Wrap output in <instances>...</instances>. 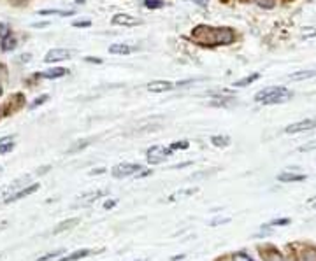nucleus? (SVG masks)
Instances as JSON below:
<instances>
[{
  "mask_svg": "<svg viewBox=\"0 0 316 261\" xmlns=\"http://www.w3.org/2000/svg\"><path fill=\"white\" fill-rule=\"evenodd\" d=\"M193 40L202 46H229L236 40V34L229 27H207L198 25L192 32Z\"/></svg>",
  "mask_w": 316,
  "mask_h": 261,
  "instance_id": "f257e3e1",
  "label": "nucleus"
},
{
  "mask_svg": "<svg viewBox=\"0 0 316 261\" xmlns=\"http://www.w3.org/2000/svg\"><path fill=\"white\" fill-rule=\"evenodd\" d=\"M293 97V93L290 90L283 86H269L260 90L258 93L255 95V100L258 104L264 105H273V104H283V102H288L290 98Z\"/></svg>",
  "mask_w": 316,
  "mask_h": 261,
  "instance_id": "f03ea898",
  "label": "nucleus"
},
{
  "mask_svg": "<svg viewBox=\"0 0 316 261\" xmlns=\"http://www.w3.org/2000/svg\"><path fill=\"white\" fill-rule=\"evenodd\" d=\"M171 153H172L171 148H165V146H153V148L148 149L146 158H148L149 165H160L171 156Z\"/></svg>",
  "mask_w": 316,
  "mask_h": 261,
  "instance_id": "7ed1b4c3",
  "label": "nucleus"
},
{
  "mask_svg": "<svg viewBox=\"0 0 316 261\" xmlns=\"http://www.w3.org/2000/svg\"><path fill=\"white\" fill-rule=\"evenodd\" d=\"M141 170H142V165H139V163H120L113 168L111 174L115 175L116 179H123V177H128V175L139 174Z\"/></svg>",
  "mask_w": 316,
  "mask_h": 261,
  "instance_id": "20e7f679",
  "label": "nucleus"
},
{
  "mask_svg": "<svg viewBox=\"0 0 316 261\" xmlns=\"http://www.w3.org/2000/svg\"><path fill=\"white\" fill-rule=\"evenodd\" d=\"M316 128V117H311V119H302L297 121V123L286 126V134H300V132H307V130H314Z\"/></svg>",
  "mask_w": 316,
  "mask_h": 261,
  "instance_id": "39448f33",
  "label": "nucleus"
},
{
  "mask_svg": "<svg viewBox=\"0 0 316 261\" xmlns=\"http://www.w3.org/2000/svg\"><path fill=\"white\" fill-rule=\"evenodd\" d=\"M260 256H262L264 261H292L290 258H286V256H283L276 247H273V245L260 247Z\"/></svg>",
  "mask_w": 316,
  "mask_h": 261,
  "instance_id": "423d86ee",
  "label": "nucleus"
},
{
  "mask_svg": "<svg viewBox=\"0 0 316 261\" xmlns=\"http://www.w3.org/2000/svg\"><path fill=\"white\" fill-rule=\"evenodd\" d=\"M67 58H71V51L62 49V47H55V49L47 51V54L44 56V61L46 63H55V61L67 60Z\"/></svg>",
  "mask_w": 316,
  "mask_h": 261,
  "instance_id": "0eeeda50",
  "label": "nucleus"
},
{
  "mask_svg": "<svg viewBox=\"0 0 316 261\" xmlns=\"http://www.w3.org/2000/svg\"><path fill=\"white\" fill-rule=\"evenodd\" d=\"M113 23L115 25H120V27H137V25H141L142 21L139 20V18H134L132 14H115V18H113Z\"/></svg>",
  "mask_w": 316,
  "mask_h": 261,
  "instance_id": "6e6552de",
  "label": "nucleus"
},
{
  "mask_svg": "<svg viewBox=\"0 0 316 261\" xmlns=\"http://www.w3.org/2000/svg\"><path fill=\"white\" fill-rule=\"evenodd\" d=\"M39 189V182H34V184H30V186H27V187H23V189H20V191H16L14 194H9V197L6 198V204H11V202H16V200H21V198H25V197H28V194H32V193H35V191Z\"/></svg>",
  "mask_w": 316,
  "mask_h": 261,
  "instance_id": "1a4fd4ad",
  "label": "nucleus"
},
{
  "mask_svg": "<svg viewBox=\"0 0 316 261\" xmlns=\"http://www.w3.org/2000/svg\"><path fill=\"white\" fill-rule=\"evenodd\" d=\"M172 88L176 86L171 81H153L148 84V91H151V93H165V91H171Z\"/></svg>",
  "mask_w": 316,
  "mask_h": 261,
  "instance_id": "9d476101",
  "label": "nucleus"
},
{
  "mask_svg": "<svg viewBox=\"0 0 316 261\" xmlns=\"http://www.w3.org/2000/svg\"><path fill=\"white\" fill-rule=\"evenodd\" d=\"M25 104V98L21 93H16L13 95V98H11L9 102H7V109H6V114H13L16 112L18 109H21V105Z\"/></svg>",
  "mask_w": 316,
  "mask_h": 261,
  "instance_id": "9b49d317",
  "label": "nucleus"
},
{
  "mask_svg": "<svg viewBox=\"0 0 316 261\" xmlns=\"http://www.w3.org/2000/svg\"><path fill=\"white\" fill-rule=\"evenodd\" d=\"M304 179H306L304 174H292V172H285V174L278 175L279 182H299V181H304Z\"/></svg>",
  "mask_w": 316,
  "mask_h": 261,
  "instance_id": "f8f14e48",
  "label": "nucleus"
},
{
  "mask_svg": "<svg viewBox=\"0 0 316 261\" xmlns=\"http://www.w3.org/2000/svg\"><path fill=\"white\" fill-rule=\"evenodd\" d=\"M79 221H81L79 218H71V219H67V221H62V223L58 224V226L53 230V233H55V235H58V233H62V231H65V230H71V228H74L76 224H79Z\"/></svg>",
  "mask_w": 316,
  "mask_h": 261,
  "instance_id": "ddd939ff",
  "label": "nucleus"
},
{
  "mask_svg": "<svg viewBox=\"0 0 316 261\" xmlns=\"http://www.w3.org/2000/svg\"><path fill=\"white\" fill-rule=\"evenodd\" d=\"M67 74V69L64 67H55V69H49V71L42 72L40 77H46V79H58V77H64Z\"/></svg>",
  "mask_w": 316,
  "mask_h": 261,
  "instance_id": "4468645a",
  "label": "nucleus"
},
{
  "mask_svg": "<svg viewBox=\"0 0 316 261\" xmlns=\"http://www.w3.org/2000/svg\"><path fill=\"white\" fill-rule=\"evenodd\" d=\"M90 254H93V251H90V249H79V251H74L72 254L62 258L60 261H78V259L86 258V256H90Z\"/></svg>",
  "mask_w": 316,
  "mask_h": 261,
  "instance_id": "2eb2a0df",
  "label": "nucleus"
},
{
  "mask_svg": "<svg viewBox=\"0 0 316 261\" xmlns=\"http://www.w3.org/2000/svg\"><path fill=\"white\" fill-rule=\"evenodd\" d=\"M134 51V47L128 46V44H113L109 46V53L113 54H130Z\"/></svg>",
  "mask_w": 316,
  "mask_h": 261,
  "instance_id": "dca6fc26",
  "label": "nucleus"
},
{
  "mask_svg": "<svg viewBox=\"0 0 316 261\" xmlns=\"http://www.w3.org/2000/svg\"><path fill=\"white\" fill-rule=\"evenodd\" d=\"M18 46V40L13 37V35H7V37L2 39V44H0V47H2V51H6V53H9V51L16 49Z\"/></svg>",
  "mask_w": 316,
  "mask_h": 261,
  "instance_id": "f3484780",
  "label": "nucleus"
},
{
  "mask_svg": "<svg viewBox=\"0 0 316 261\" xmlns=\"http://www.w3.org/2000/svg\"><path fill=\"white\" fill-rule=\"evenodd\" d=\"M40 16H71L74 11H62V9H42L39 11Z\"/></svg>",
  "mask_w": 316,
  "mask_h": 261,
  "instance_id": "a211bd4d",
  "label": "nucleus"
},
{
  "mask_svg": "<svg viewBox=\"0 0 316 261\" xmlns=\"http://www.w3.org/2000/svg\"><path fill=\"white\" fill-rule=\"evenodd\" d=\"M299 261H316V249L306 247L299 252Z\"/></svg>",
  "mask_w": 316,
  "mask_h": 261,
  "instance_id": "6ab92c4d",
  "label": "nucleus"
},
{
  "mask_svg": "<svg viewBox=\"0 0 316 261\" xmlns=\"http://www.w3.org/2000/svg\"><path fill=\"white\" fill-rule=\"evenodd\" d=\"M258 77H260V74H258V72H255V74H251V76H246L244 79L236 81V83H234V86H236V88H244V86H248V84L255 83Z\"/></svg>",
  "mask_w": 316,
  "mask_h": 261,
  "instance_id": "aec40b11",
  "label": "nucleus"
},
{
  "mask_svg": "<svg viewBox=\"0 0 316 261\" xmlns=\"http://www.w3.org/2000/svg\"><path fill=\"white\" fill-rule=\"evenodd\" d=\"M211 144L216 146V148H227L230 144V137H227V135H215L211 139Z\"/></svg>",
  "mask_w": 316,
  "mask_h": 261,
  "instance_id": "412c9836",
  "label": "nucleus"
},
{
  "mask_svg": "<svg viewBox=\"0 0 316 261\" xmlns=\"http://www.w3.org/2000/svg\"><path fill=\"white\" fill-rule=\"evenodd\" d=\"M316 76V71H300V72H293V74H290L288 77L292 81H300V79H309V77H314Z\"/></svg>",
  "mask_w": 316,
  "mask_h": 261,
  "instance_id": "4be33fe9",
  "label": "nucleus"
},
{
  "mask_svg": "<svg viewBox=\"0 0 316 261\" xmlns=\"http://www.w3.org/2000/svg\"><path fill=\"white\" fill-rule=\"evenodd\" d=\"M90 144H91L90 139H86V141H83V142H76L71 149H67V154H74V153H78V151H83L86 146H90Z\"/></svg>",
  "mask_w": 316,
  "mask_h": 261,
  "instance_id": "5701e85b",
  "label": "nucleus"
},
{
  "mask_svg": "<svg viewBox=\"0 0 316 261\" xmlns=\"http://www.w3.org/2000/svg\"><path fill=\"white\" fill-rule=\"evenodd\" d=\"M144 6L148 9H162L165 6V2L164 0H144Z\"/></svg>",
  "mask_w": 316,
  "mask_h": 261,
  "instance_id": "b1692460",
  "label": "nucleus"
},
{
  "mask_svg": "<svg viewBox=\"0 0 316 261\" xmlns=\"http://www.w3.org/2000/svg\"><path fill=\"white\" fill-rule=\"evenodd\" d=\"M297 151H299V153H311V151H316V141H311V142H306V144L299 146Z\"/></svg>",
  "mask_w": 316,
  "mask_h": 261,
  "instance_id": "393cba45",
  "label": "nucleus"
},
{
  "mask_svg": "<svg viewBox=\"0 0 316 261\" xmlns=\"http://www.w3.org/2000/svg\"><path fill=\"white\" fill-rule=\"evenodd\" d=\"M64 249H60V251H53V252H47V254L40 256V258H37V261H47V259H53V258H58V256L64 254Z\"/></svg>",
  "mask_w": 316,
  "mask_h": 261,
  "instance_id": "a878e982",
  "label": "nucleus"
},
{
  "mask_svg": "<svg viewBox=\"0 0 316 261\" xmlns=\"http://www.w3.org/2000/svg\"><path fill=\"white\" fill-rule=\"evenodd\" d=\"M256 6L262 7V9H273L276 6V0H255Z\"/></svg>",
  "mask_w": 316,
  "mask_h": 261,
  "instance_id": "bb28decb",
  "label": "nucleus"
},
{
  "mask_svg": "<svg viewBox=\"0 0 316 261\" xmlns=\"http://www.w3.org/2000/svg\"><path fill=\"white\" fill-rule=\"evenodd\" d=\"M213 174H216V168L215 170H205V172H197V174H193L190 179H193V181H197V179H202V177H209V175H213Z\"/></svg>",
  "mask_w": 316,
  "mask_h": 261,
  "instance_id": "cd10ccee",
  "label": "nucleus"
},
{
  "mask_svg": "<svg viewBox=\"0 0 316 261\" xmlns=\"http://www.w3.org/2000/svg\"><path fill=\"white\" fill-rule=\"evenodd\" d=\"M286 224H290V219L281 218V219H274V221H271L267 226H286Z\"/></svg>",
  "mask_w": 316,
  "mask_h": 261,
  "instance_id": "c85d7f7f",
  "label": "nucleus"
},
{
  "mask_svg": "<svg viewBox=\"0 0 316 261\" xmlns=\"http://www.w3.org/2000/svg\"><path fill=\"white\" fill-rule=\"evenodd\" d=\"M7 35H11V28L7 23H0V39L7 37Z\"/></svg>",
  "mask_w": 316,
  "mask_h": 261,
  "instance_id": "c756f323",
  "label": "nucleus"
},
{
  "mask_svg": "<svg viewBox=\"0 0 316 261\" xmlns=\"http://www.w3.org/2000/svg\"><path fill=\"white\" fill-rule=\"evenodd\" d=\"M14 149V144L13 142H4V144H0V154H6L9 153V151Z\"/></svg>",
  "mask_w": 316,
  "mask_h": 261,
  "instance_id": "7c9ffc66",
  "label": "nucleus"
},
{
  "mask_svg": "<svg viewBox=\"0 0 316 261\" xmlns=\"http://www.w3.org/2000/svg\"><path fill=\"white\" fill-rule=\"evenodd\" d=\"M197 191H198L197 187H193V189H185V191H179V193L172 194V198H171V200H174V198H178V197H185V194H195Z\"/></svg>",
  "mask_w": 316,
  "mask_h": 261,
  "instance_id": "2f4dec72",
  "label": "nucleus"
},
{
  "mask_svg": "<svg viewBox=\"0 0 316 261\" xmlns=\"http://www.w3.org/2000/svg\"><path fill=\"white\" fill-rule=\"evenodd\" d=\"M47 98H49V95H42V97H39L37 100L34 102V104L30 105L32 109H35V107H39L40 104H44V102H47Z\"/></svg>",
  "mask_w": 316,
  "mask_h": 261,
  "instance_id": "473e14b6",
  "label": "nucleus"
},
{
  "mask_svg": "<svg viewBox=\"0 0 316 261\" xmlns=\"http://www.w3.org/2000/svg\"><path fill=\"white\" fill-rule=\"evenodd\" d=\"M230 223V218H218V219H213L211 226H220V224H227Z\"/></svg>",
  "mask_w": 316,
  "mask_h": 261,
  "instance_id": "72a5a7b5",
  "label": "nucleus"
},
{
  "mask_svg": "<svg viewBox=\"0 0 316 261\" xmlns=\"http://www.w3.org/2000/svg\"><path fill=\"white\" fill-rule=\"evenodd\" d=\"M188 142L183 141V142H174V144L171 146V149H188Z\"/></svg>",
  "mask_w": 316,
  "mask_h": 261,
  "instance_id": "f704fd0d",
  "label": "nucleus"
},
{
  "mask_svg": "<svg viewBox=\"0 0 316 261\" xmlns=\"http://www.w3.org/2000/svg\"><path fill=\"white\" fill-rule=\"evenodd\" d=\"M91 25V21H88V20H84V21H74V27L76 28H86V27H90Z\"/></svg>",
  "mask_w": 316,
  "mask_h": 261,
  "instance_id": "c9c22d12",
  "label": "nucleus"
},
{
  "mask_svg": "<svg viewBox=\"0 0 316 261\" xmlns=\"http://www.w3.org/2000/svg\"><path fill=\"white\" fill-rule=\"evenodd\" d=\"M186 2H193V4H197V6H200V7H207L209 0H186Z\"/></svg>",
  "mask_w": 316,
  "mask_h": 261,
  "instance_id": "e433bc0d",
  "label": "nucleus"
},
{
  "mask_svg": "<svg viewBox=\"0 0 316 261\" xmlns=\"http://www.w3.org/2000/svg\"><path fill=\"white\" fill-rule=\"evenodd\" d=\"M115 205H116V200H108L104 204V209H106V211H111V209L115 207Z\"/></svg>",
  "mask_w": 316,
  "mask_h": 261,
  "instance_id": "4c0bfd02",
  "label": "nucleus"
},
{
  "mask_svg": "<svg viewBox=\"0 0 316 261\" xmlns=\"http://www.w3.org/2000/svg\"><path fill=\"white\" fill-rule=\"evenodd\" d=\"M314 34H316L314 30H307V32L304 30V32H302V37H311V35H314Z\"/></svg>",
  "mask_w": 316,
  "mask_h": 261,
  "instance_id": "58836bf2",
  "label": "nucleus"
},
{
  "mask_svg": "<svg viewBox=\"0 0 316 261\" xmlns=\"http://www.w3.org/2000/svg\"><path fill=\"white\" fill-rule=\"evenodd\" d=\"M104 172H106V168H98V170H91L90 174L95 175V174H104Z\"/></svg>",
  "mask_w": 316,
  "mask_h": 261,
  "instance_id": "ea45409f",
  "label": "nucleus"
},
{
  "mask_svg": "<svg viewBox=\"0 0 316 261\" xmlns=\"http://www.w3.org/2000/svg\"><path fill=\"white\" fill-rule=\"evenodd\" d=\"M35 28H42V27H47V23H39V25H34Z\"/></svg>",
  "mask_w": 316,
  "mask_h": 261,
  "instance_id": "a19ab883",
  "label": "nucleus"
},
{
  "mask_svg": "<svg viewBox=\"0 0 316 261\" xmlns=\"http://www.w3.org/2000/svg\"><path fill=\"white\" fill-rule=\"evenodd\" d=\"M244 261H253V259H251V258H248V256L244 254Z\"/></svg>",
  "mask_w": 316,
  "mask_h": 261,
  "instance_id": "79ce46f5",
  "label": "nucleus"
},
{
  "mask_svg": "<svg viewBox=\"0 0 316 261\" xmlns=\"http://www.w3.org/2000/svg\"><path fill=\"white\" fill-rule=\"evenodd\" d=\"M0 95H2V84H0Z\"/></svg>",
  "mask_w": 316,
  "mask_h": 261,
  "instance_id": "37998d69",
  "label": "nucleus"
},
{
  "mask_svg": "<svg viewBox=\"0 0 316 261\" xmlns=\"http://www.w3.org/2000/svg\"><path fill=\"white\" fill-rule=\"evenodd\" d=\"M0 258H2V254H0Z\"/></svg>",
  "mask_w": 316,
  "mask_h": 261,
  "instance_id": "c03bdc74",
  "label": "nucleus"
},
{
  "mask_svg": "<svg viewBox=\"0 0 316 261\" xmlns=\"http://www.w3.org/2000/svg\"><path fill=\"white\" fill-rule=\"evenodd\" d=\"M0 112H2V109H0Z\"/></svg>",
  "mask_w": 316,
  "mask_h": 261,
  "instance_id": "a18cd8bd",
  "label": "nucleus"
}]
</instances>
